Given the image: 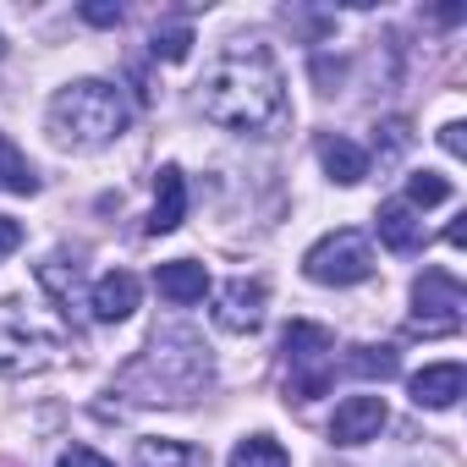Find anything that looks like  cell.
Here are the masks:
<instances>
[{
	"mask_svg": "<svg viewBox=\"0 0 467 467\" xmlns=\"http://www.w3.org/2000/svg\"><path fill=\"white\" fill-rule=\"evenodd\" d=\"M198 110H203V121L243 132V138L281 132L292 105H286V78H281L275 50L259 39H231L198 83Z\"/></svg>",
	"mask_w": 467,
	"mask_h": 467,
	"instance_id": "6da1fadb",
	"label": "cell"
},
{
	"mask_svg": "<svg viewBox=\"0 0 467 467\" xmlns=\"http://www.w3.org/2000/svg\"><path fill=\"white\" fill-rule=\"evenodd\" d=\"M209 352L192 330H154V341L127 363L121 374V390L138 396V401H165V407H182L192 396H203L209 385Z\"/></svg>",
	"mask_w": 467,
	"mask_h": 467,
	"instance_id": "7a4b0ae2",
	"label": "cell"
},
{
	"mask_svg": "<svg viewBox=\"0 0 467 467\" xmlns=\"http://www.w3.org/2000/svg\"><path fill=\"white\" fill-rule=\"evenodd\" d=\"M127 132V99L121 88L99 83V78H83V83H67L56 99H50V138L61 149H105Z\"/></svg>",
	"mask_w": 467,
	"mask_h": 467,
	"instance_id": "3957f363",
	"label": "cell"
},
{
	"mask_svg": "<svg viewBox=\"0 0 467 467\" xmlns=\"http://www.w3.org/2000/svg\"><path fill=\"white\" fill-rule=\"evenodd\" d=\"M61 352H67V341L50 325H39L17 297L0 303V374H6V379L45 374V368L61 363Z\"/></svg>",
	"mask_w": 467,
	"mask_h": 467,
	"instance_id": "277c9868",
	"label": "cell"
},
{
	"mask_svg": "<svg viewBox=\"0 0 467 467\" xmlns=\"http://www.w3.org/2000/svg\"><path fill=\"white\" fill-rule=\"evenodd\" d=\"M281 352H286V396L297 401H314L330 390V374H336V336L314 319H292L286 336H281Z\"/></svg>",
	"mask_w": 467,
	"mask_h": 467,
	"instance_id": "5b68a950",
	"label": "cell"
},
{
	"mask_svg": "<svg viewBox=\"0 0 467 467\" xmlns=\"http://www.w3.org/2000/svg\"><path fill=\"white\" fill-rule=\"evenodd\" d=\"M303 275H308L314 286H358V281L374 275V248H368L363 231L341 225V231L319 237V243L303 254Z\"/></svg>",
	"mask_w": 467,
	"mask_h": 467,
	"instance_id": "8992f818",
	"label": "cell"
},
{
	"mask_svg": "<svg viewBox=\"0 0 467 467\" xmlns=\"http://www.w3.org/2000/svg\"><path fill=\"white\" fill-rule=\"evenodd\" d=\"M412 336H456L462 330V308H467V292L451 270H423L412 281Z\"/></svg>",
	"mask_w": 467,
	"mask_h": 467,
	"instance_id": "52a82bcc",
	"label": "cell"
},
{
	"mask_svg": "<svg viewBox=\"0 0 467 467\" xmlns=\"http://www.w3.org/2000/svg\"><path fill=\"white\" fill-rule=\"evenodd\" d=\"M265 281H248V275H237V281H225L220 292H214V325L225 330V336H254L259 325H265Z\"/></svg>",
	"mask_w": 467,
	"mask_h": 467,
	"instance_id": "ba28073f",
	"label": "cell"
},
{
	"mask_svg": "<svg viewBox=\"0 0 467 467\" xmlns=\"http://www.w3.org/2000/svg\"><path fill=\"white\" fill-rule=\"evenodd\" d=\"M385 418H390L385 396H347L336 407V418H330V440L336 445H368V440H379Z\"/></svg>",
	"mask_w": 467,
	"mask_h": 467,
	"instance_id": "9c48e42d",
	"label": "cell"
},
{
	"mask_svg": "<svg viewBox=\"0 0 467 467\" xmlns=\"http://www.w3.org/2000/svg\"><path fill=\"white\" fill-rule=\"evenodd\" d=\"M138 297H143L138 275H132V270H110V275L94 281V292H88V314H94L99 325H121V319H132Z\"/></svg>",
	"mask_w": 467,
	"mask_h": 467,
	"instance_id": "30bf717a",
	"label": "cell"
},
{
	"mask_svg": "<svg viewBox=\"0 0 467 467\" xmlns=\"http://www.w3.org/2000/svg\"><path fill=\"white\" fill-rule=\"evenodd\" d=\"M462 390H467V368H462V363H429V368L412 374V401H418V407L445 412V407L462 401Z\"/></svg>",
	"mask_w": 467,
	"mask_h": 467,
	"instance_id": "8fae6325",
	"label": "cell"
},
{
	"mask_svg": "<svg viewBox=\"0 0 467 467\" xmlns=\"http://www.w3.org/2000/svg\"><path fill=\"white\" fill-rule=\"evenodd\" d=\"M187 220V176L176 165H165L154 176V209H149V237H165Z\"/></svg>",
	"mask_w": 467,
	"mask_h": 467,
	"instance_id": "7c38bea8",
	"label": "cell"
},
{
	"mask_svg": "<svg viewBox=\"0 0 467 467\" xmlns=\"http://www.w3.org/2000/svg\"><path fill=\"white\" fill-rule=\"evenodd\" d=\"M374 231H379V243H385L390 254H418V248H423V220H418V209H407L401 198L379 203Z\"/></svg>",
	"mask_w": 467,
	"mask_h": 467,
	"instance_id": "4fadbf2b",
	"label": "cell"
},
{
	"mask_svg": "<svg viewBox=\"0 0 467 467\" xmlns=\"http://www.w3.org/2000/svg\"><path fill=\"white\" fill-rule=\"evenodd\" d=\"M154 286H160V297H165V303L187 308V303H203V292H209V270H203V265H192V259H171V265H160V270H154Z\"/></svg>",
	"mask_w": 467,
	"mask_h": 467,
	"instance_id": "5bb4252c",
	"label": "cell"
},
{
	"mask_svg": "<svg viewBox=\"0 0 467 467\" xmlns=\"http://www.w3.org/2000/svg\"><path fill=\"white\" fill-rule=\"evenodd\" d=\"M319 165L330 171L336 187H358V182L368 176V154H363L352 138H341V132H325V138H319Z\"/></svg>",
	"mask_w": 467,
	"mask_h": 467,
	"instance_id": "9a60e30c",
	"label": "cell"
},
{
	"mask_svg": "<svg viewBox=\"0 0 467 467\" xmlns=\"http://www.w3.org/2000/svg\"><path fill=\"white\" fill-rule=\"evenodd\" d=\"M0 187L6 192H23V198H34L39 192V171H34V160L0 132Z\"/></svg>",
	"mask_w": 467,
	"mask_h": 467,
	"instance_id": "2e32d148",
	"label": "cell"
},
{
	"mask_svg": "<svg viewBox=\"0 0 467 467\" xmlns=\"http://www.w3.org/2000/svg\"><path fill=\"white\" fill-rule=\"evenodd\" d=\"M347 374L385 385V379L401 374V352H396V347H352V352H347Z\"/></svg>",
	"mask_w": 467,
	"mask_h": 467,
	"instance_id": "e0dca14e",
	"label": "cell"
},
{
	"mask_svg": "<svg viewBox=\"0 0 467 467\" xmlns=\"http://www.w3.org/2000/svg\"><path fill=\"white\" fill-rule=\"evenodd\" d=\"M225 467H292V456H286V445L275 434H248V440H237V451H231Z\"/></svg>",
	"mask_w": 467,
	"mask_h": 467,
	"instance_id": "ac0fdd59",
	"label": "cell"
},
{
	"mask_svg": "<svg viewBox=\"0 0 467 467\" xmlns=\"http://www.w3.org/2000/svg\"><path fill=\"white\" fill-rule=\"evenodd\" d=\"M39 286H45V292H50V297H56V303L72 314V303H78V286H83V270H78L72 259H61V254H56V259H45V265H39Z\"/></svg>",
	"mask_w": 467,
	"mask_h": 467,
	"instance_id": "d6986e66",
	"label": "cell"
},
{
	"mask_svg": "<svg viewBox=\"0 0 467 467\" xmlns=\"http://www.w3.org/2000/svg\"><path fill=\"white\" fill-rule=\"evenodd\" d=\"M451 198V182L440 176V171H412L407 176V209H434V203H445Z\"/></svg>",
	"mask_w": 467,
	"mask_h": 467,
	"instance_id": "ffe728a7",
	"label": "cell"
},
{
	"mask_svg": "<svg viewBox=\"0 0 467 467\" xmlns=\"http://www.w3.org/2000/svg\"><path fill=\"white\" fill-rule=\"evenodd\" d=\"M138 467H187L192 462V451L182 445V440H138V456H132Z\"/></svg>",
	"mask_w": 467,
	"mask_h": 467,
	"instance_id": "44dd1931",
	"label": "cell"
},
{
	"mask_svg": "<svg viewBox=\"0 0 467 467\" xmlns=\"http://www.w3.org/2000/svg\"><path fill=\"white\" fill-rule=\"evenodd\" d=\"M149 50H154V61H187V50H192V28H187V23H171V28H154V39H149Z\"/></svg>",
	"mask_w": 467,
	"mask_h": 467,
	"instance_id": "7402d4cb",
	"label": "cell"
},
{
	"mask_svg": "<svg viewBox=\"0 0 467 467\" xmlns=\"http://www.w3.org/2000/svg\"><path fill=\"white\" fill-rule=\"evenodd\" d=\"M379 138H374V149H379V165H390L407 143H412V132H407V121H385V127H374Z\"/></svg>",
	"mask_w": 467,
	"mask_h": 467,
	"instance_id": "603a6c76",
	"label": "cell"
},
{
	"mask_svg": "<svg viewBox=\"0 0 467 467\" xmlns=\"http://www.w3.org/2000/svg\"><path fill=\"white\" fill-rule=\"evenodd\" d=\"M56 467H116L110 456H99L94 445H72V451H61V462Z\"/></svg>",
	"mask_w": 467,
	"mask_h": 467,
	"instance_id": "cb8c5ba5",
	"label": "cell"
},
{
	"mask_svg": "<svg viewBox=\"0 0 467 467\" xmlns=\"http://www.w3.org/2000/svg\"><path fill=\"white\" fill-rule=\"evenodd\" d=\"M83 17H88L94 28H116V23H121V6H116V0H88Z\"/></svg>",
	"mask_w": 467,
	"mask_h": 467,
	"instance_id": "d4e9b609",
	"label": "cell"
},
{
	"mask_svg": "<svg viewBox=\"0 0 467 467\" xmlns=\"http://www.w3.org/2000/svg\"><path fill=\"white\" fill-rule=\"evenodd\" d=\"M462 132H467L462 121H445V127H440V149H445V154H456V160L467 154V138H462Z\"/></svg>",
	"mask_w": 467,
	"mask_h": 467,
	"instance_id": "484cf974",
	"label": "cell"
},
{
	"mask_svg": "<svg viewBox=\"0 0 467 467\" xmlns=\"http://www.w3.org/2000/svg\"><path fill=\"white\" fill-rule=\"evenodd\" d=\"M12 248H23V225H17V220H6V214H0V259H6Z\"/></svg>",
	"mask_w": 467,
	"mask_h": 467,
	"instance_id": "4316f807",
	"label": "cell"
},
{
	"mask_svg": "<svg viewBox=\"0 0 467 467\" xmlns=\"http://www.w3.org/2000/svg\"><path fill=\"white\" fill-rule=\"evenodd\" d=\"M0 56H6V39H0Z\"/></svg>",
	"mask_w": 467,
	"mask_h": 467,
	"instance_id": "83f0119b",
	"label": "cell"
}]
</instances>
